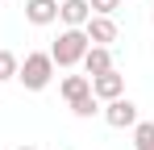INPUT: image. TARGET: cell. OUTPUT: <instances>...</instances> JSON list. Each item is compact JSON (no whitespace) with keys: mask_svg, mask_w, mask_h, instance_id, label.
I'll use <instances>...</instances> for the list:
<instances>
[{"mask_svg":"<svg viewBox=\"0 0 154 150\" xmlns=\"http://www.w3.org/2000/svg\"><path fill=\"white\" fill-rule=\"evenodd\" d=\"M58 92H63L67 104H71V100H83V96H92V79H88V75H67V79L58 83Z\"/></svg>","mask_w":154,"mask_h":150,"instance_id":"9","label":"cell"},{"mask_svg":"<svg viewBox=\"0 0 154 150\" xmlns=\"http://www.w3.org/2000/svg\"><path fill=\"white\" fill-rule=\"evenodd\" d=\"M25 21L29 25H50V21H58V0H29V4H25Z\"/></svg>","mask_w":154,"mask_h":150,"instance_id":"7","label":"cell"},{"mask_svg":"<svg viewBox=\"0 0 154 150\" xmlns=\"http://www.w3.org/2000/svg\"><path fill=\"white\" fill-rule=\"evenodd\" d=\"M83 33H88V42L92 46H112L117 42V21L112 17H88V25H83Z\"/></svg>","mask_w":154,"mask_h":150,"instance_id":"5","label":"cell"},{"mask_svg":"<svg viewBox=\"0 0 154 150\" xmlns=\"http://www.w3.org/2000/svg\"><path fill=\"white\" fill-rule=\"evenodd\" d=\"M21 150H38V146H21Z\"/></svg>","mask_w":154,"mask_h":150,"instance_id":"14","label":"cell"},{"mask_svg":"<svg viewBox=\"0 0 154 150\" xmlns=\"http://www.w3.org/2000/svg\"><path fill=\"white\" fill-rule=\"evenodd\" d=\"M17 67H21V58L13 50H0V83L4 79H17Z\"/></svg>","mask_w":154,"mask_h":150,"instance_id":"11","label":"cell"},{"mask_svg":"<svg viewBox=\"0 0 154 150\" xmlns=\"http://www.w3.org/2000/svg\"><path fill=\"white\" fill-rule=\"evenodd\" d=\"M71 113H75V117H96V113H100V100H96V96L71 100Z\"/></svg>","mask_w":154,"mask_h":150,"instance_id":"12","label":"cell"},{"mask_svg":"<svg viewBox=\"0 0 154 150\" xmlns=\"http://www.w3.org/2000/svg\"><path fill=\"white\" fill-rule=\"evenodd\" d=\"M92 96L104 100V104H108V100H117V96H125V75L117 71V67H112V71H104V75H92Z\"/></svg>","mask_w":154,"mask_h":150,"instance_id":"4","label":"cell"},{"mask_svg":"<svg viewBox=\"0 0 154 150\" xmlns=\"http://www.w3.org/2000/svg\"><path fill=\"white\" fill-rule=\"evenodd\" d=\"M133 146L137 150H154V121H137L133 125Z\"/></svg>","mask_w":154,"mask_h":150,"instance_id":"10","label":"cell"},{"mask_svg":"<svg viewBox=\"0 0 154 150\" xmlns=\"http://www.w3.org/2000/svg\"><path fill=\"white\" fill-rule=\"evenodd\" d=\"M104 121L112 125V129H133V125H137V104L125 100V96L108 100V104H104Z\"/></svg>","mask_w":154,"mask_h":150,"instance_id":"3","label":"cell"},{"mask_svg":"<svg viewBox=\"0 0 154 150\" xmlns=\"http://www.w3.org/2000/svg\"><path fill=\"white\" fill-rule=\"evenodd\" d=\"M83 71H88V79L112 71V50H108V46H88V54H83Z\"/></svg>","mask_w":154,"mask_h":150,"instance_id":"8","label":"cell"},{"mask_svg":"<svg viewBox=\"0 0 154 150\" xmlns=\"http://www.w3.org/2000/svg\"><path fill=\"white\" fill-rule=\"evenodd\" d=\"M88 33L83 29H63L58 33V42L50 46V58H54V67H75V63H83V54H88Z\"/></svg>","mask_w":154,"mask_h":150,"instance_id":"1","label":"cell"},{"mask_svg":"<svg viewBox=\"0 0 154 150\" xmlns=\"http://www.w3.org/2000/svg\"><path fill=\"white\" fill-rule=\"evenodd\" d=\"M88 4H92V13H96V17H112V13L121 8V0H88Z\"/></svg>","mask_w":154,"mask_h":150,"instance_id":"13","label":"cell"},{"mask_svg":"<svg viewBox=\"0 0 154 150\" xmlns=\"http://www.w3.org/2000/svg\"><path fill=\"white\" fill-rule=\"evenodd\" d=\"M58 17L67 21V29H83L88 17H92V4H88V0H63V4H58Z\"/></svg>","mask_w":154,"mask_h":150,"instance_id":"6","label":"cell"},{"mask_svg":"<svg viewBox=\"0 0 154 150\" xmlns=\"http://www.w3.org/2000/svg\"><path fill=\"white\" fill-rule=\"evenodd\" d=\"M17 79L25 83L29 92H42V88L54 79V58H50V54H42V50L25 54V63L17 67Z\"/></svg>","mask_w":154,"mask_h":150,"instance_id":"2","label":"cell"}]
</instances>
